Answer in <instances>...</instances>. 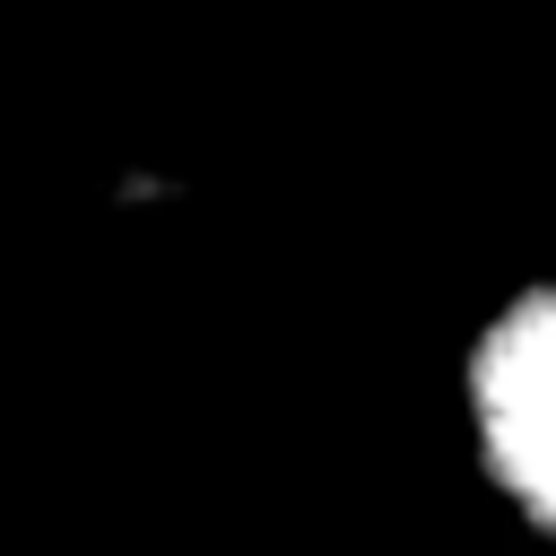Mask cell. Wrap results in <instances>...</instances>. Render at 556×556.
<instances>
[{
  "label": "cell",
  "instance_id": "obj_1",
  "mask_svg": "<svg viewBox=\"0 0 556 556\" xmlns=\"http://www.w3.org/2000/svg\"><path fill=\"white\" fill-rule=\"evenodd\" d=\"M443 417L486 521L530 556H556V261L504 269L460 313Z\"/></svg>",
  "mask_w": 556,
  "mask_h": 556
}]
</instances>
